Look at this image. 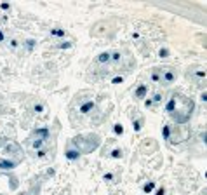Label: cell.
<instances>
[{"label": "cell", "instance_id": "1", "mask_svg": "<svg viewBox=\"0 0 207 195\" xmlns=\"http://www.w3.org/2000/svg\"><path fill=\"white\" fill-rule=\"evenodd\" d=\"M193 108H195L193 99H190L188 96L181 93H174L166 105V112L177 124H186L191 117V113H193Z\"/></svg>", "mask_w": 207, "mask_h": 195}, {"label": "cell", "instance_id": "2", "mask_svg": "<svg viewBox=\"0 0 207 195\" xmlns=\"http://www.w3.org/2000/svg\"><path fill=\"white\" fill-rule=\"evenodd\" d=\"M70 145H72L73 148H77V150L80 152V155L91 153V152H94L96 148H99V145H101V138H99L98 134H94V133L80 134V136L72 138Z\"/></svg>", "mask_w": 207, "mask_h": 195}, {"label": "cell", "instance_id": "3", "mask_svg": "<svg viewBox=\"0 0 207 195\" xmlns=\"http://www.w3.org/2000/svg\"><path fill=\"white\" fill-rule=\"evenodd\" d=\"M49 138V129L47 127H42V129H35L33 133L30 134V138H28V143L33 150H38L42 145L45 143V139Z\"/></svg>", "mask_w": 207, "mask_h": 195}, {"label": "cell", "instance_id": "4", "mask_svg": "<svg viewBox=\"0 0 207 195\" xmlns=\"http://www.w3.org/2000/svg\"><path fill=\"white\" fill-rule=\"evenodd\" d=\"M158 73H160V85H172L177 79V72L172 68V66H166V68H158Z\"/></svg>", "mask_w": 207, "mask_h": 195}, {"label": "cell", "instance_id": "5", "mask_svg": "<svg viewBox=\"0 0 207 195\" xmlns=\"http://www.w3.org/2000/svg\"><path fill=\"white\" fill-rule=\"evenodd\" d=\"M96 110V101L94 99H87V101H84L80 106H78V113L80 115H89V113H92Z\"/></svg>", "mask_w": 207, "mask_h": 195}, {"label": "cell", "instance_id": "6", "mask_svg": "<svg viewBox=\"0 0 207 195\" xmlns=\"http://www.w3.org/2000/svg\"><path fill=\"white\" fill-rule=\"evenodd\" d=\"M110 58H112V51L101 52V54L96 58L94 65H96V66H108V65H110ZM94 65H92V66H94Z\"/></svg>", "mask_w": 207, "mask_h": 195}, {"label": "cell", "instance_id": "7", "mask_svg": "<svg viewBox=\"0 0 207 195\" xmlns=\"http://www.w3.org/2000/svg\"><path fill=\"white\" fill-rule=\"evenodd\" d=\"M162 101H164V96H162L160 93H155L153 94V98H150V99H146L145 101V106L146 108H155V106H158Z\"/></svg>", "mask_w": 207, "mask_h": 195}, {"label": "cell", "instance_id": "8", "mask_svg": "<svg viewBox=\"0 0 207 195\" xmlns=\"http://www.w3.org/2000/svg\"><path fill=\"white\" fill-rule=\"evenodd\" d=\"M64 157H66L68 160H77V159H80V152H78L77 148H73L72 145L68 143L66 145V148H64Z\"/></svg>", "mask_w": 207, "mask_h": 195}, {"label": "cell", "instance_id": "9", "mask_svg": "<svg viewBox=\"0 0 207 195\" xmlns=\"http://www.w3.org/2000/svg\"><path fill=\"white\" fill-rule=\"evenodd\" d=\"M16 165H18V162H14V160L0 159V169H5V171H9V169H14Z\"/></svg>", "mask_w": 207, "mask_h": 195}, {"label": "cell", "instance_id": "10", "mask_svg": "<svg viewBox=\"0 0 207 195\" xmlns=\"http://www.w3.org/2000/svg\"><path fill=\"white\" fill-rule=\"evenodd\" d=\"M146 93H148V87H146L145 84H141L134 91V98H146Z\"/></svg>", "mask_w": 207, "mask_h": 195}, {"label": "cell", "instance_id": "11", "mask_svg": "<svg viewBox=\"0 0 207 195\" xmlns=\"http://www.w3.org/2000/svg\"><path fill=\"white\" fill-rule=\"evenodd\" d=\"M150 80H152V82H155V84L160 82V73H158V68H153V70L150 72Z\"/></svg>", "mask_w": 207, "mask_h": 195}, {"label": "cell", "instance_id": "12", "mask_svg": "<svg viewBox=\"0 0 207 195\" xmlns=\"http://www.w3.org/2000/svg\"><path fill=\"white\" fill-rule=\"evenodd\" d=\"M153 190H155V183H153V181H148V183L143 186V192H145V194H152Z\"/></svg>", "mask_w": 207, "mask_h": 195}, {"label": "cell", "instance_id": "13", "mask_svg": "<svg viewBox=\"0 0 207 195\" xmlns=\"http://www.w3.org/2000/svg\"><path fill=\"white\" fill-rule=\"evenodd\" d=\"M51 35H52V37H64L66 33H64V30H61V28H52Z\"/></svg>", "mask_w": 207, "mask_h": 195}, {"label": "cell", "instance_id": "14", "mask_svg": "<svg viewBox=\"0 0 207 195\" xmlns=\"http://www.w3.org/2000/svg\"><path fill=\"white\" fill-rule=\"evenodd\" d=\"M162 136H164V139L171 138V125H164L162 127Z\"/></svg>", "mask_w": 207, "mask_h": 195}, {"label": "cell", "instance_id": "15", "mask_svg": "<svg viewBox=\"0 0 207 195\" xmlns=\"http://www.w3.org/2000/svg\"><path fill=\"white\" fill-rule=\"evenodd\" d=\"M113 131H115V134H118V136H120V134H124V125H122V124H115Z\"/></svg>", "mask_w": 207, "mask_h": 195}, {"label": "cell", "instance_id": "16", "mask_svg": "<svg viewBox=\"0 0 207 195\" xmlns=\"http://www.w3.org/2000/svg\"><path fill=\"white\" fill-rule=\"evenodd\" d=\"M158 56H160L162 59H166V58H169V49H166V47H162V49L158 51Z\"/></svg>", "mask_w": 207, "mask_h": 195}, {"label": "cell", "instance_id": "17", "mask_svg": "<svg viewBox=\"0 0 207 195\" xmlns=\"http://www.w3.org/2000/svg\"><path fill=\"white\" fill-rule=\"evenodd\" d=\"M112 159H122V150L115 148L113 152H112Z\"/></svg>", "mask_w": 207, "mask_h": 195}, {"label": "cell", "instance_id": "18", "mask_svg": "<svg viewBox=\"0 0 207 195\" xmlns=\"http://www.w3.org/2000/svg\"><path fill=\"white\" fill-rule=\"evenodd\" d=\"M73 47V42H63L59 44V49H72Z\"/></svg>", "mask_w": 207, "mask_h": 195}, {"label": "cell", "instance_id": "19", "mask_svg": "<svg viewBox=\"0 0 207 195\" xmlns=\"http://www.w3.org/2000/svg\"><path fill=\"white\" fill-rule=\"evenodd\" d=\"M42 110H44V105H40V103H35V106H33V112H35V113H40Z\"/></svg>", "mask_w": 207, "mask_h": 195}, {"label": "cell", "instance_id": "20", "mask_svg": "<svg viewBox=\"0 0 207 195\" xmlns=\"http://www.w3.org/2000/svg\"><path fill=\"white\" fill-rule=\"evenodd\" d=\"M141 120H134V125H132V127H134V131L136 133H138V131H141Z\"/></svg>", "mask_w": 207, "mask_h": 195}, {"label": "cell", "instance_id": "21", "mask_svg": "<svg viewBox=\"0 0 207 195\" xmlns=\"http://www.w3.org/2000/svg\"><path fill=\"white\" fill-rule=\"evenodd\" d=\"M124 82V77L122 75H118V77H115L113 80H112V84H122Z\"/></svg>", "mask_w": 207, "mask_h": 195}, {"label": "cell", "instance_id": "22", "mask_svg": "<svg viewBox=\"0 0 207 195\" xmlns=\"http://www.w3.org/2000/svg\"><path fill=\"white\" fill-rule=\"evenodd\" d=\"M33 45H35V40H26V49H28V51L33 49Z\"/></svg>", "mask_w": 207, "mask_h": 195}, {"label": "cell", "instance_id": "23", "mask_svg": "<svg viewBox=\"0 0 207 195\" xmlns=\"http://www.w3.org/2000/svg\"><path fill=\"white\" fill-rule=\"evenodd\" d=\"M103 179L104 181H112V179H113V174H112V173H106V174L103 176Z\"/></svg>", "mask_w": 207, "mask_h": 195}, {"label": "cell", "instance_id": "24", "mask_svg": "<svg viewBox=\"0 0 207 195\" xmlns=\"http://www.w3.org/2000/svg\"><path fill=\"white\" fill-rule=\"evenodd\" d=\"M9 45H10V49H16V47H18V40H14V39H12V40L9 42Z\"/></svg>", "mask_w": 207, "mask_h": 195}, {"label": "cell", "instance_id": "25", "mask_svg": "<svg viewBox=\"0 0 207 195\" xmlns=\"http://www.w3.org/2000/svg\"><path fill=\"white\" fill-rule=\"evenodd\" d=\"M155 195H166V188H164V186H160V188L157 190V194H155Z\"/></svg>", "mask_w": 207, "mask_h": 195}, {"label": "cell", "instance_id": "26", "mask_svg": "<svg viewBox=\"0 0 207 195\" xmlns=\"http://www.w3.org/2000/svg\"><path fill=\"white\" fill-rule=\"evenodd\" d=\"M195 75L202 79V77H206V72H204V70H197V72H195Z\"/></svg>", "mask_w": 207, "mask_h": 195}, {"label": "cell", "instance_id": "27", "mask_svg": "<svg viewBox=\"0 0 207 195\" xmlns=\"http://www.w3.org/2000/svg\"><path fill=\"white\" fill-rule=\"evenodd\" d=\"M4 145H7V139L4 136H0V146H4Z\"/></svg>", "mask_w": 207, "mask_h": 195}, {"label": "cell", "instance_id": "28", "mask_svg": "<svg viewBox=\"0 0 207 195\" xmlns=\"http://www.w3.org/2000/svg\"><path fill=\"white\" fill-rule=\"evenodd\" d=\"M0 7H2V9H4V10L10 9V5H9V4H0Z\"/></svg>", "mask_w": 207, "mask_h": 195}, {"label": "cell", "instance_id": "29", "mask_svg": "<svg viewBox=\"0 0 207 195\" xmlns=\"http://www.w3.org/2000/svg\"><path fill=\"white\" fill-rule=\"evenodd\" d=\"M5 40V35H4V31L0 30V42H4Z\"/></svg>", "mask_w": 207, "mask_h": 195}, {"label": "cell", "instance_id": "30", "mask_svg": "<svg viewBox=\"0 0 207 195\" xmlns=\"http://www.w3.org/2000/svg\"><path fill=\"white\" fill-rule=\"evenodd\" d=\"M200 99H202V101H206V99H207V94L202 93V94H200Z\"/></svg>", "mask_w": 207, "mask_h": 195}]
</instances>
